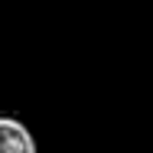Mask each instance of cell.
<instances>
[{
  "instance_id": "obj_1",
  "label": "cell",
  "mask_w": 153,
  "mask_h": 153,
  "mask_svg": "<svg viewBox=\"0 0 153 153\" xmlns=\"http://www.w3.org/2000/svg\"><path fill=\"white\" fill-rule=\"evenodd\" d=\"M36 150V137L30 127L16 117H0V153H33Z\"/></svg>"
}]
</instances>
